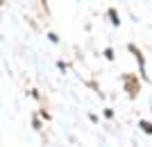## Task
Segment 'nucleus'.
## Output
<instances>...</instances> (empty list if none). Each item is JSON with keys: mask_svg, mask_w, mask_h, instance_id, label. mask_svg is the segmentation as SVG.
Instances as JSON below:
<instances>
[{"mask_svg": "<svg viewBox=\"0 0 152 147\" xmlns=\"http://www.w3.org/2000/svg\"><path fill=\"white\" fill-rule=\"evenodd\" d=\"M141 127H143L148 134H152V124H148V122H141Z\"/></svg>", "mask_w": 152, "mask_h": 147, "instance_id": "f257e3e1", "label": "nucleus"}]
</instances>
